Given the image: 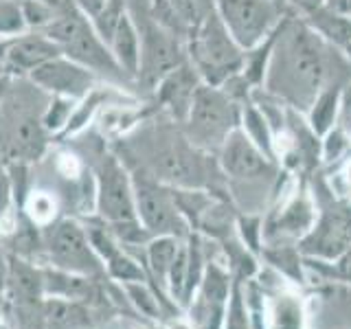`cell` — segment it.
I'll return each instance as SVG.
<instances>
[{"label": "cell", "mask_w": 351, "mask_h": 329, "mask_svg": "<svg viewBox=\"0 0 351 329\" xmlns=\"http://www.w3.org/2000/svg\"><path fill=\"white\" fill-rule=\"evenodd\" d=\"M226 329H248L246 312H244V307H241V299H239V292H237V290H235V294H233V301H230Z\"/></svg>", "instance_id": "29"}, {"label": "cell", "mask_w": 351, "mask_h": 329, "mask_svg": "<svg viewBox=\"0 0 351 329\" xmlns=\"http://www.w3.org/2000/svg\"><path fill=\"white\" fill-rule=\"evenodd\" d=\"M176 62H178V47L162 33L149 31L145 42V73L156 80L162 73L171 71Z\"/></svg>", "instance_id": "13"}, {"label": "cell", "mask_w": 351, "mask_h": 329, "mask_svg": "<svg viewBox=\"0 0 351 329\" xmlns=\"http://www.w3.org/2000/svg\"><path fill=\"white\" fill-rule=\"evenodd\" d=\"M186 272H189V263H186L184 252H178L169 268V279H171V290L173 294L182 296L186 290Z\"/></svg>", "instance_id": "24"}, {"label": "cell", "mask_w": 351, "mask_h": 329, "mask_svg": "<svg viewBox=\"0 0 351 329\" xmlns=\"http://www.w3.org/2000/svg\"><path fill=\"white\" fill-rule=\"evenodd\" d=\"M351 119V90H347L345 95V123Z\"/></svg>", "instance_id": "36"}, {"label": "cell", "mask_w": 351, "mask_h": 329, "mask_svg": "<svg viewBox=\"0 0 351 329\" xmlns=\"http://www.w3.org/2000/svg\"><path fill=\"white\" fill-rule=\"evenodd\" d=\"M219 7L226 27L244 47H252L266 36L274 16L270 0H219Z\"/></svg>", "instance_id": "2"}, {"label": "cell", "mask_w": 351, "mask_h": 329, "mask_svg": "<svg viewBox=\"0 0 351 329\" xmlns=\"http://www.w3.org/2000/svg\"><path fill=\"white\" fill-rule=\"evenodd\" d=\"M312 22L316 29L332 42L349 44L351 42V20L336 14L332 9H312Z\"/></svg>", "instance_id": "15"}, {"label": "cell", "mask_w": 351, "mask_h": 329, "mask_svg": "<svg viewBox=\"0 0 351 329\" xmlns=\"http://www.w3.org/2000/svg\"><path fill=\"white\" fill-rule=\"evenodd\" d=\"M51 257L66 272L90 274L97 270V259L86 233L75 222H62L55 228L51 237Z\"/></svg>", "instance_id": "7"}, {"label": "cell", "mask_w": 351, "mask_h": 329, "mask_svg": "<svg viewBox=\"0 0 351 329\" xmlns=\"http://www.w3.org/2000/svg\"><path fill=\"white\" fill-rule=\"evenodd\" d=\"M86 3H88V0H86ZM101 5H104V0H90V7H93V9H99Z\"/></svg>", "instance_id": "38"}, {"label": "cell", "mask_w": 351, "mask_h": 329, "mask_svg": "<svg viewBox=\"0 0 351 329\" xmlns=\"http://www.w3.org/2000/svg\"><path fill=\"white\" fill-rule=\"evenodd\" d=\"M301 312L292 301H281L277 307V329H299Z\"/></svg>", "instance_id": "25"}, {"label": "cell", "mask_w": 351, "mask_h": 329, "mask_svg": "<svg viewBox=\"0 0 351 329\" xmlns=\"http://www.w3.org/2000/svg\"><path fill=\"white\" fill-rule=\"evenodd\" d=\"M206 296H211L213 301H222L224 294H226V281H224V274L219 272L217 268H208L206 272ZM208 299V301H211Z\"/></svg>", "instance_id": "28"}, {"label": "cell", "mask_w": 351, "mask_h": 329, "mask_svg": "<svg viewBox=\"0 0 351 329\" xmlns=\"http://www.w3.org/2000/svg\"><path fill=\"white\" fill-rule=\"evenodd\" d=\"M9 55L20 66H42L44 62L53 58L55 49L42 40H20Z\"/></svg>", "instance_id": "17"}, {"label": "cell", "mask_w": 351, "mask_h": 329, "mask_svg": "<svg viewBox=\"0 0 351 329\" xmlns=\"http://www.w3.org/2000/svg\"><path fill=\"white\" fill-rule=\"evenodd\" d=\"M246 127L250 132V141H255L257 147L270 151V136H268L266 119H263L257 110H252V108L246 110Z\"/></svg>", "instance_id": "22"}, {"label": "cell", "mask_w": 351, "mask_h": 329, "mask_svg": "<svg viewBox=\"0 0 351 329\" xmlns=\"http://www.w3.org/2000/svg\"><path fill=\"white\" fill-rule=\"evenodd\" d=\"M343 147H345V136H343V132L340 130H336V132H332L329 134V138H327V145H325V156L332 160V158H336L340 151H343Z\"/></svg>", "instance_id": "33"}, {"label": "cell", "mask_w": 351, "mask_h": 329, "mask_svg": "<svg viewBox=\"0 0 351 329\" xmlns=\"http://www.w3.org/2000/svg\"><path fill=\"white\" fill-rule=\"evenodd\" d=\"M114 47L121 62H123L130 71L136 69V62H138V53H136V36H134V29H132L130 20L125 16H121L119 25L114 29Z\"/></svg>", "instance_id": "18"}, {"label": "cell", "mask_w": 351, "mask_h": 329, "mask_svg": "<svg viewBox=\"0 0 351 329\" xmlns=\"http://www.w3.org/2000/svg\"><path fill=\"white\" fill-rule=\"evenodd\" d=\"M51 38L62 42L73 58L82 60L90 66H101V69H112V62L106 55L104 47L93 36L90 27L80 16H66L51 27Z\"/></svg>", "instance_id": "8"}, {"label": "cell", "mask_w": 351, "mask_h": 329, "mask_svg": "<svg viewBox=\"0 0 351 329\" xmlns=\"http://www.w3.org/2000/svg\"><path fill=\"white\" fill-rule=\"evenodd\" d=\"M136 208L138 215L149 230L162 235L180 233L182 219L178 215V208L171 204L167 193L160 191L158 186L149 182H138L136 184Z\"/></svg>", "instance_id": "9"}, {"label": "cell", "mask_w": 351, "mask_h": 329, "mask_svg": "<svg viewBox=\"0 0 351 329\" xmlns=\"http://www.w3.org/2000/svg\"><path fill=\"white\" fill-rule=\"evenodd\" d=\"M336 110H338V93L336 90H327L321 97L316 99L314 110H312V127L318 134L329 130V125L334 123V117H336Z\"/></svg>", "instance_id": "21"}, {"label": "cell", "mask_w": 351, "mask_h": 329, "mask_svg": "<svg viewBox=\"0 0 351 329\" xmlns=\"http://www.w3.org/2000/svg\"><path fill=\"white\" fill-rule=\"evenodd\" d=\"M108 259H110V272H112L117 279H121V281H132V279H141L143 277V272L136 268V263L130 261L123 255H119L117 250Z\"/></svg>", "instance_id": "23"}, {"label": "cell", "mask_w": 351, "mask_h": 329, "mask_svg": "<svg viewBox=\"0 0 351 329\" xmlns=\"http://www.w3.org/2000/svg\"><path fill=\"white\" fill-rule=\"evenodd\" d=\"M128 290H130L132 296H134L136 305L141 307L143 312H147V314H154V312H156V303H154V299L147 294L145 288H141V285H128Z\"/></svg>", "instance_id": "31"}, {"label": "cell", "mask_w": 351, "mask_h": 329, "mask_svg": "<svg viewBox=\"0 0 351 329\" xmlns=\"http://www.w3.org/2000/svg\"><path fill=\"white\" fill-rule=\"evenodd\" d=\"M7 277V266H5V257H3V252H0V285H3Z\"/></svg>", "instance_id": "37"}, {"label": "cell", "mask_w": 351, "mask_h": 329, "mask_svg": "<svg viewBox=\"0 0 351 329\" xmlns=\"http://www.w3.org/2000/svg\"><path fill=\"white\" fill-rule=\"evenodd\" d=\"M351 248V211L349 208H332L321 222L316 224L314 233L303 239L301 250L307 255L336 259L343 257Z\"/></svg>", "instance_id": "4"}, {"label": "cell", "mask_w": 351, "mask_h": 329, "mask_svg": "<svg viewBox=\"0 0 351 329\" xmlns=\"http://www.w3.org/2000/svg\"><path fill=\"white\" fill-rule=\"evenodd\" d=\"M310 206L305 202H296L288 213L283 217V224L288 226V230H303L307 224H310Z\"/></svg>", "instance_id": "26"}, {"label": "cell", "mask_w": 351, "mask_h": 329, "mask_svg": "<svg viewBox=\"0 0 351 329\" xmlns=\"http://www.w3.org/2000/svg\"><path fill=\"white\" fill-rule=\"evenodd\" d=\"M9 279L22 301H36L44 290V279L27 263H14L9 270Z\"/></svg>", "instance_id": "16"}, {"label": "cell", "mask_w": 351, "mask_h": 329, "mask_svg": "<svg viewBox=\"0 0 351 329\" xmlns=\"http://www.w3.org/2000/svg\"><path fill=\"white\" fill-rule=\"evenodd\" d=\"M193 51L197 64L202 66V71L208 77L213 75V80L224 77L226 73L239 66V53L235 49V44L230 42L226 29L213 16L204 22V27L197 33Z\"/></svg>", "instance_id": "3"}, {"label": "cell", "mask_w": 351, "mask_h": 329, "mask_svg": "<svg viewBox=\"0 0 351 329\" xmlns=\"http://www.w3.org/2000/svg\"><path fill=\"white\" fill-rule=\"evenodd\" d=\"M44 290L53 292L55 296H80L88 290V283L84 279H75L71 277V272H53V274H44Z\"/></svg>", "instance_id": "19"}, {"label": "cell", "mask_w": 351, "mask_h": 329, "mask_svg": "<svg viewBox=\"0 0 351 329\" xmlns=\"http://www.w3.org/2000/svg\"><path fill=\"white\" fill-rule=\"evenodd\" d=\"M99 208L117 224H134V197L123 169L112 158L104 160L99 171Z\"/></svg>", "instance_id": "6"}, {"label": "cell", "mask_w": 351, "mask_h": 329, "mask_svg": "<svg viewBox=\"0 0 351 329\" xmlns=\"http://www.w3.org/2000/svg\"><path fill=\"white\" fill-rule=\"evenodd\" d=\"M20 14L14 5L0 3V31H14L20 29Z\"/></svg>", "instance_id": "30"}, {"label": "cell", "mask_w": 351, "mask_h": 329, "mask_svg": "<svg viewBox=\"0 0 351 329\" xmlns=\"http://www.w3.org/2000/svg\"><path fill=\"white\" fill-rule=\"evenodd\" d=\"M340 274H343L345 279L351 281V248L343 255V259H340Z\"/></svg>", "instance_id": "35"}, {"label": "cell", "mask_w": 351, "mask_h": 329, "mask_svg": "<svg viewBox=\"0 0 351 329\" xmlns=\"http://www.w3.org/2000/svg\"><path fill=\"white\" fill-rule=\"evenodd\" d=\"M53 211H55V204L49 195L44 193H38L31 197L29 202V213L31 217L36 219V222H49V219L53 217Z\"/></svg>", "instance_id": "27"}, {"label": "cell", "mask_w": 351, "mask_h": 329, "mask_svg": "<svg viewBox=\"0 0 351 329\" xmlns=\"http://www.w3.org/2000/svg\"><path fill=\"white\" fill-rule=\"evenodd\" d=\"M189 112L193 134L204 141L224 138L233 125V108L224 95L211 90V88H197Z\"/></svg>", "instance_id": "5"}, {"label": "cell", "mask_w": 351, "mask_h": 329, "mask_svg": "<svg viewBox=\"0 0 351 329\" xmlns=\"http://www.w3.org/2000/svg\"><path fill=\"white\" fill-rule=\"evenodd\" d=\"M154 167H156L162 178L182 184H193L197 175H200V167H197L193 151H189L180 143L165 145L162 149L154 154Z\"/></svg>", "instance_id": "11"}, {"label": "cell", "mask_w": 351, "mask_h": 329, "mask_svg": "<svg viewBox=\"0 0 351 329\" xmlns=\"http://www.w3.org/2000/svg\"><path fill=\"white\" fill-rule=\"evenodd\" d=\"M327 9H332V11H336V14L351 20V0H329Z\"/></svg>", "instance_id": "34"}, {"label": "cell", "mask_w": 351, "mask_h": 329, "mask_svg": "<svg viewBox=\"0 0 351 329\" xmlns=\"http://www.w3.org/2000/svg\"><path fill=\"white\" fill-rule=\"evenodd\" d=\"M195 82L193 75L186 69H178L169 75V80L162 84V99L167 101L173 112L184 114L186 110H191V101L195 95Z\"/></svg>", "instance_id": "14"}, {"label": "cell", "mask_w": 351, "mask_h": 329, "mask_svg": "<svg viewBox=\"0 0 351 329\" xmlns=\"http://www.w3.org/2000/svg\"><path fill=\"white\" fill-rule=\"evenodd\" d=\"M33 80L51 88V90H62V93H73V95L84 93L88 84H90V77L82 69H75V66L64 64V62L42 64L40 69L33 73Z\"/></svg>", "instance_id": "12"}, {"label": "cell", "mask_w": 351, "mask_h": 329, "mask_svg": "<svg viewBox=\"0 0 351 329\" xmlns=\"http://www.w3.org/2000/svg\"><path fill=\"white\" fill-rule=\"evenodd\" d=\"M222 164L226 173L235 175V178H257L268 169L259 147L241 132H233L230 136H226Z\"/></svg>", "instance_id": "10"}, {"label": "cell", "mask_w": 351, "mask_h": 329, "mask_svg": "<svg viewBox=\"0 0 351 329\" xmlns=\"http://www.w3.org/2000/svg\"><path fill=\"white\" fill-rule=\"evenodd\" d=\"M176 255H178L176 241H173L169 235L158 237V239L149 246V263H152L154 272H156L158 277H165V274H169V268H171V263H173Z\"/></svg>", "instance_id": "20"}, {"label": "cell", "mask_w": 351, "mask_h": 329, "mask_svg": "<svg viewBox=\"0 0 351 329\" xmlns=\"http://www.w3.org/2000/svg\"><path fill=\"white\" fill-rule=\"evenodd\" d=\"M347 51H349V55H351V42L347 44Z\"/></svg>", "instance_id": "40"}, {"label": "cell", "mask_w": 351, "mask_h": 329, "mask_svg": "<svg viewBox=\"0 0 351 329\" xmlns=\"http://www.w3.org/2000/svg\"><path fill=\"white\" fill-rule=\"evenodd\" d=\"M347 182H349V189H351V164H349V169H347Z\"/></svg>", "instance_id": "39"}, {"label": "cell", "mask_w": 351, "mask_h": 329, "mask_svg": "<svg viewBox=\"0 0 351 329\" xmlns=\"http://www.w3.org/2000/svg\"><path fill=\"white\" fill-rule=\"evenodd\" d=\"M279 75L281 90L296 103H307L325 77V60L321 42L303 27H294L283 40L279 51Z\"/></svg>", "instance_id": "1"}, {"label": "cell", "mask_w": 351, "mask_h": 329, "mask_svg": "<svg viewBox=\"0 0 351 329\" xmlns=\"http://www.w3.org/2000/svg\"><path fill=\"white\" fill-rule=\"evenodd\" d=\"M20 147L33 154V151H38L40 147V134H38V130L33 127V125H22L20 130Z\"/></svg>", "instance_id": "32"}]
</instances>
